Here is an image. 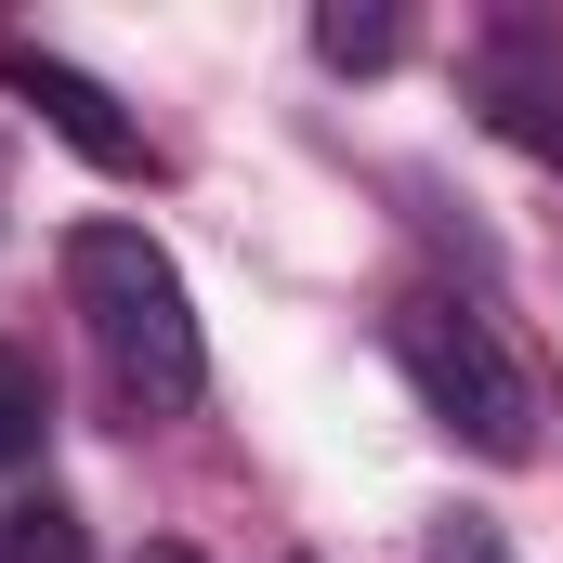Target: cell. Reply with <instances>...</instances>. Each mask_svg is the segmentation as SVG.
I'll use <instances>...</instances> for the list:
<instances>
[{
	"label": "cell",
	"mask_w": 563,
	"mask_h": 563,
	"mask_svg": "<svg viewBox=\"0 0 563 563\" xmlns=\"http://www.w3.org/2000/svg\"><path fill=\"white\" fill-rule=\"evenodd\" d=\"M66 301H79V328H92V354H106V380H119L132 407L184 420V407L210 394V341H197L184 263H170L144 223H79V236H66Z\"/></svg>",
	"instance_id": "6da1fadb"
},
{
	"label": "cell",
	"mask_w": 563,
	"mask_h": 563,
	"mask_svg": "<svg viewBox=\"0 0 563 563\" xmlns=\"http://www.w3.org/2000/svg\"><path fill=\"white\" fill-rule=\"evenodd\" d=\"M394 367H407V394H420L472 459H498V472L538 459V380L511 367V341H498L472 301H445V288L394 301Z\"/></svg>",
	"instance_id": "7a4b0ae2"
},
{
	"label": "cell",
	"mask_w": 563,
	"mask_h": 563,
	"mask_svg": "<svg viewBox=\"0 0 563 563\" xmlns=\"http://www.w3.org/2000/svg\"><path fill=\"white\" fill-rule=\"evenodd\" d=\"M0 92L66 144V157H92V170H119V184L144 170V119L92 79V66H66V53H40V40H0Z\"/></svg>",
	"instance_id": "3957f363"
},
{
	"label": "cell",
	"mask_w": 563,
	"mask_h": 563,
	"mask_svg": "<svg viewBox=\"0 0 563 563\" xmlns=\"http://www.w3.org/2000/svg\"><path fill=\"white\" fill-rule=\"evenodd\" d=\"M472 106H485V132L525 144V157H551L563 170V26H485L472 40Z\"/></svg>",
	"instance_id": "277c9868"
},
{
	"label": "cell",
	"mask_w": 563,
	"mask_h": 563,
	"mask_svg": "<svg viewBox=\"0 0 563 563\" xmlns=\"http://www.w3.org/2000/svg\"><path fill=\"white\" fill-rule=\"evenodd\" d=\"M0 563H92V525L26 472V485H0Z\"/></svg>",
	"instance_id": "5b68a950"
},
{
	"label": "cell",
	"mask_w": 563,
	"mask_h": 563,
	"mask_svg": "<svg viewBox=\"0 0 563 563\" xmlns=\"http://www.w3.org/2000/svg\"><path fill=\"white\" fill-rule=\"evenodd\" d=\"M314 53H328L341 79H380V66L407 53V13H380V0L354 13V0H328V13H314Z\"/></svg>",
	"instance_id": "8992f818"
},
{
	"label": "cell",
	"mask_w": 563,
	"mask_h": 563,
	"mask_svg": "<svg viewBox=\"0 0 563 563\" xmlns=\"http://www.w3.org/2000/svg\"><path fill=\"white\" fill-rule=\"evenodd\" d=\"M40 432H53L40 367H26V354H0V485H26V472H40Z\"/></svg>",
	"instance_id": "52a82bcc"
},
{
	"label": "cell",
	"mask_w": 563,
	"mask_h": 563,
	"mask_svg": "<svg viewBox=\"0 0 563 563\" xmlns=\"http://www.w3.org/2000/svg\"><path fill=\"white\" fill-rule=\"evenodd\" d=\"M432 563H511V551H498L485 511H445V525H432Z\"/></svg>",
	"instance_id": "ba28073f"
},
{
	"label": "cell",
	"mask_w": 563,
	"mask_h": 563,
	"mask_svg": "<svg viewBox=\"0 0 563 563\" xmlns=\"http://www.w3.org/2000/svg\"><path fill=\"white\" fill-rule=\"evenodd\" d=\"M144 563H197V551H184V538H157V551H144Z\"/></svg>",
	"instance_id": "9c48e42d"
}]
</instances>
